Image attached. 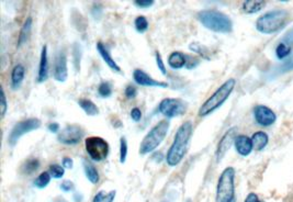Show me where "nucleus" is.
<instances>
[{
	"label": "nucleus",
	"instance_id": "obj_14",
	"mask_svg": "<svg viewBox=\"0 0 293 202\" xmlns=\"http://www.w3.org/2000/svg\"><path fill=\"white\" fill-rule=\"evenodd\" d=\"M133 79L135 84L143 87H159V88H168L169 84L166 81L156 80L147 72L144 71L143 69L137 68L133 71Z\"/></svg>",
	"mask_w": 293,
	"mask_h": 202
},
{
	"label": "nucleus",
	"instance_id": "obj_45",
	"mask_svg": "<svg viewBox=\"0 0 293 202\" xmlns=\"http://www.w3.org/2000/svg\"><path fill=\"white\" fill-rule=\"evenodd\" d=\"M60 129H61V126L57 122H51L48 126V130L53 134L60 133Z\"/></svg>",
	"mask_w": 293,
	"mask_h": 202
},
{
	"label": "nucleus",
	"instance_id": "obj_40",
	"mask_svg": "<svg viewBox=\"0 0 293 202\" xmlns=\"http://www.w3.org/2000/svg\"><path fill=\"white\" fill-rule=\"evenodd\" d=\"M133 3L135 7L141 8V9H146L153 6L155 1L154 0H134Z\"/></svg>",
	"mask_w": 293,
	"mask_h": 202
},
{
	"label": "nucleus",
	"instance_id": "obj_20",
	"mask_svg": "<svg viewBox=\"0 0 293 202\" xmlns=\"http://www.w3.org/2000/svg\"><path fill=\"white\" fill-rule=\"evenodd\" d=\"M32 25H33L32 18L29 17V18L25 19V21L23 22L22 27H21V29H20V33L18 36V43H17L18 48L23 46L29 41L31 33H32Z\"/></svg>",
	"mask_w": 293,
	"mask_h": 202
},
{
	"label": "nucleus",
	"instance_id": "obj_34",
	"mask_svg": "<svg viewBox=\"0 0 293 202\" xmlns=\"http://www.w3.org/2000/svg\"><path fill=\"white\" fill-rule=\"evenodd\" d=\"M49 173L51 174V176L55 179H61L64 177L65 175V168L61 166L59 164H52L50 165L49 167Z\"/></svg>",
	"mask_w": 293,
	"mask_h": 202
},
{
	"label": "nucleus",
	"instance_id": "obj_44",
	"mask_svg": "<svg viewBox=\"0 0 293 202\" xmlns=\"http://www.w3.org/2000/svg\"><path fill=\"white\" fill-rule=\"evenodd\" d=\"M62 166L66 169H72L74 167V160L71 157H64L62 160Z\"/></svg>",
	"mask_w": 293,
	"mask_h": 202
},
{
	"label": "nucleus",
	"instance_id": "obj_19",
	"mask_svg": "<svg viewBox=\"0 0 293 202\" xmlns=\"http://www.w3.org/2000/svg\"><path fill=\"white\" fill-rule=\"evenodd\" d=\"M24 77H25V67L22 64L15 65L12 68L11 77H10V87H11L12 90L19 89L24 80Z\"/></svg>",
	"mask_w": 293,
	"mask_h": 202
},
{
	"label": "nucleus",
	"instance_id": "obj_7",
	"mask_svg": "<svg viewBox=\"0 0 293 202\" xmlns=\"http://www.w3.org/2000/svg\"><path fill=\"white\" fill-rule=\"evenodd\" d=\"M85 148L93 162H102L107 159L110 152L109 143L100 136L87 137L85 139Z\"/></svg>",
	"mask_w": 293,
	"mask_h": 202
},
{
	"label": "nucleus",
	"instance_id": "obj_17",
	"mask_svg": "<svg viewBox=\"0 0 293 202\" xmlns=\"http://www.w3.org/2000/svg\"><path fill=\"white\" fill-rule=\"evenodd\" d=\"M234 146L240 156H248L254 149L252 137L245 135V134H239V135H237V137L235 138Z\"/></svg>",
	"mask_w": 293,
	"mask_h": 202
},
{
	"label": "nucleus",
	"instance_id": "obj_3",
	"mask_svg": "<svg viewBox=\"0 0 293 202\" xmlns=\"http://www.w3.org/2000/svg\"><path fill=\"white\" fill-rule=\"evenodd\" d=\"M197 18L206 29L217 33H229L233 30V21L227 14L218 10H202Z\"/></svg>",
	"mask_w": 293,
	"mask_h": 202
},
{
	"label": "nucleus",
	"instance_id": "obj_6",
	"mask_svg": "<svg viewBox=\"0 0 293 202\" xmlns=\"http://www.w3.org/2000/svg\"><path fill=\"white\" fill-rule=\"evenodd\" d=\"M235 169L225 168L217 186V202H235Z\"/></svg>",
	"mask_w": 293,
	"mask_h": 202
},
{
	"label": "nucleus",
	"instance_id": "obj_16",
	"mask_svg": "<svg viewBox=\"0 0 293 202\" xmlns=\"http://www.w3.org/2000/svg\"><path fill=\"white\" fill-rule=\"evenodd\" d=\"M49 53H48V46L44 45L41 50L40 55V63H39V70H38V77H36V81L39 84H42L48 80L49 78Z\"/></svg>",
	"mask_w": 293,
	"mask_h": 202
},
{
	"label": "nucleus",
	"instance_id": "obj_23",
	"mask_svg": "<svg viewBox=\"0 0 293 202\" xmlns=\"http://www.w3.org/2000/svg\"><path fill=\"white\" fill-rule=\"evenodd\" d=\"M77 103L87 116L96 117L99 115V108L97 107L96 103L91 101L90 99H85V98H81V99H78Z\"/></svg>",
	"mask_w": 293,
	"mask_h": 202
},
{
	"label": "nucleus",
	"instance_id": "obj_24",
	"mask_svg": "<svg viewBox=\"0 0 293 202\" xmlns=\"http://www.w3.org/2000/svg\"><path fill=\"white\" fill-rule=\"evenodd\" d=\"M266 7V1L263 0H247L243 3V11L245 13L253 14L257 13L260 10H263Z\"/></svg>",
	"mask_w": 293,
	"mask_h": 202
},
{
	"label": "nucleus",
	"instance_id": "obj_10",
	"mask_svg": "<svg viewBox=\"0 0 293 202\" xmlns=\"http://www.w3.org/2000/svg\"><path fill=\"white\" fill-rule=\"evenodd\" d=\"M85 136V130L79 126H67L57 134V141L64 145H77Z\"/></svg>",
	"mask_w": 293,
	"mask_h": 202
},
{
	"label": "nucleus",
	"instance_id": "obj_18",
	"mask_svg": "<svg viewBox=\"0 0 293 202\" xmlns=\"http://www.w3.org/2000/svg\"><path fill=\"white\" fill-rule=\"evenodd\" d=\"M96 49L98 51V53L100 54L102 61L108 65V67L110 69H112L113 71H116V72H121L122 71L121 67H120L117 62L114 61V59L112 58L111 54H110L109 50L106 48V45H104L102 42L99 41V42L96 45Z\"/></svg>",
	"mask_w": 293,
	"mask_h": 202
},
{
	"label": "nucleus",
	"instance_id": "obj_12",
	"mask_svg": "<svg viewBox=\"0 0 293 202\" xmlns=\"http://www.w3.org/2000/svg\"><path fill=\"white\" fill-rule=\"evenodd\" d=\"M237 137V129L236 128H231L224 133V135L222 136L221 141L219 142L217 151H216V159L217 162H220L226 154L229 148H231L232 145L235 142V138Z\"/></svg>",
	"mask_w": 293,
	"mask_h": 202
},
{
	"label": "nucleus",
	"instance_id": "obj_38",
	"mask_svg": "<svg viewBox=\"0 0 293 202\" xmlns=\"http://www.w3.org/2000/svg\"><path fill=\"white\" fill-rule=\"evenodd\" d=\"M155 59H156V65H157V67H158L159 71L164 76H167V67H166V65L164 63V60H163V58H161V55H160L159 52H156Z\"/></svg>",
	"mask_w": 293,
	"mask_h": 202
},
{
	"label": "nucleus",
	"instance_id": "obj_46",
	"mask_svg": "<svg viewBox=\"0 0 293 202\" xmlns=\"http://www.w3.org/2000/svg\"><path fill=\"white\" fill-rule=\"evenodd\" d=\"M244 202H260L258 196L254 194V193H250L247 197H246V199Z\"/></svg>",
	"mask_w": 293,
	"mask_h": 202
},
{
	"label": "nucleus",
	"instance_id": "obj_29",
	"mask_svg": "<svg viewBox=\"0 0 293 202\" xmlns=\"http://www.w3.org/2000/svg\"><path fill=\"white\" fill-rule=\"evenodd\" d=\"M40 160L38 158H30L25 162L22 167H21V172L24 175H32L36 170L40 168Z\"/></svg>",
	"mask_w": 293,
	"mask_h": 202
},
{
	"label": "nucleus",
	"instance_id": "obj_27",
	"mask_svg": "<svg viewBox=\"0 0 293 202\" xmlns=\"http://www.w3.org/2000/svg\"><path fill=\"white\" fill-rule=\"evenodd\" d=\"M189 50L192 51L193 53L198 54L200 58L206 59V60H210V50H209L206 45H203L199 42H191L189 44Z\"/></svg>",
	"mask_w": 293,
	"mask_h": 202
},
{
	"label": "nucleus",
	"instance_id": "obj_43",
	"mask_svg": "<svg viewBox=\"0 0 293 202\" xmlns=\"http://www.w3.org/2000/svg\"><path fill=\"white\" fill-rule=\"evenodd\" d=\"M292 69H293V54L289 56V59L286 61V63L281 67L282 71H289Z\"/></svg>",
	"mask_w": 293,
	"mask_h": 202
},
{
	"label": "nucleus",
	"instance_id": "obj_31",
	"mask_svg": "<svg viewBox=\"0 0 293 202\" xmlns=\"http://www.w3.org/2000/svg\"><path fill=\"white\" fill-rule=\"evenodd\" d=\"M134 28L138 31L139 33H144L149 28V22L148 20L144 15H139V17L135 18L134 20Z\"/></svg>",
	"mask_w": 293,
	"mask_h": 202
},
{
	"label": "nucleus",
	"instance_id": "obj_26",
	"mask_svg": "<svg viewBox=\"0 0 293 202\" xmlns=\"http://www.w3.org/2000/svg\"><path fill=\"white\" fill-rule=\"evenodd\" d=\"M72 55H73V65H74L75 70L78 72L80 71V64H81V58H82V49L81 45L75 42L73 44V50H72Z\"/></svg>",
	"mask_w": 293,
	"mask_h": 202
},
{
	"label": "nucleus",
	"instance_id": "obj_13",
	"mask_svg": "<svg viewBox=\"0 0 293 202\" xmlns=\"http://www.w3.org/2000/svg\"><path fill=\"white\" fill-rule=\"evenodd\" d=\"M254 118L260 127H270L276 122L277 116L269 107L259 105L254 109Z\"/></svg>",
	"mask_w": 293,
	"mask_h": 202
},
{
	"label": "nucleus",
	"instance_id": "obj_37",
	"mask_svg": "<svg viewBox=\"0 0 293 202\" xmlns=\"http://www.w3.org/2000/svg\"><path fill=\"white\" fill-rule=\"evenodd\" d=\"M186 68L187 69H193L196 68L197 66L200 64V59L197 58V56H191V55H186Z\"/></svg>",
	"mask_w": 293,
	"mask_h": 202
},
{
	"label": "nucleus",
	"instance_id": "obj_42",
	"mask_svg": "<svg viewBox=\"0 0 293 202\" xmlns=\"http://www.w3.org/2000/svg\"><path fill=\"white\" fill-rule=\"evenodd\" d=\"M61 189L65 193H71V191L75 190V184L72 180H64L61 184Z\"/></svg>",
	"mask_w": 293,
	"mask_h": 202
},
{
	"label": "nucleus",
	"instance_id": "obj_47",
	"mask_svg": "<svg viewBox=\"0 0 293 202\" xmlns=\"http://www.w3.org/2000/svg\"><path fill=\"white\" fill-rule=\"evenodd\" d=\"M53 202H67L64 198H56Z\"/></svg>",
	"mask_w": 293,
	"mask_h": 202
},
{
	"label": "nucleus",
	"instance_id": "obj_11",
	"mask_svg": "<svg viewBox=\"0 0 293 202\" xmlns=\"http://www.w3.org/2000/svg\"><path fill=\"white\" fill-rule=\"evenodd\" d=\"M53 77L59 82H65L69 78V67H67V55L65 50H60L55 56Z\"/></svg>",
	"mask_w": 293,
	"mask_h": 202
},
{
	"label": "nucleus",
	"instance_id": "obj_22",
	"mask_svg": "<svg viewBox=\"0 0 293 202\" xmlns=\"http://www.w3.org/2000/svg\"><path fill=\"white\" fill-rule=\"evenodd\" d=\"M82 167H83V172H85L86 178L90 181L92 185H97L99 183V180H100V176H99V173L95 165L89 162V160L83 158Z\"/></svg>",
	"mask_w": 293,
	"mask_h": 202
},
{
	"label": "nucleus",
	"instance_id": "obj_15",
	"mask_svg": "<svg viewBox=\"0 0 293 202\" xmlns=\"http://www.w3.org/2000/svg\"><path fill=\"white\" fill-rule=\"evenodd\" d=\"M293 50V29L288 32L276 48V55L279 60H285L291 55Z\"/></svg>",
	"mask_w": 293,
	"mask_h": 202
},
{
	"label": "nucleus",
	"instance_id": "obj_32",
	"mask_svg": "<svg viewBox=\"0 0 293 202\" xmlns=\"http://www.w3.org/2000/svg\"><path fill=\"white\" fill-rule=\"evenodd\" d=\"M128 152H129L128 139L125 136H122L121 138H120V152H119V160L121 164H124L125 162H127Z\"/></svg>",
	"mask_w": 293,
	"mask_h": 202
},
{
	"label": "nucleus",
	"instance_id": "obj_33",
	"mask_svg": "<svg viewBox=\"0 0 293 202\" xmlns=\"http://www.w3.org/2000/svg\"><path fill=\"white\" fill-rule=\"evenodd\" d=\"M113 87L109 81H102L98 86V94L101 98H109L112 96Z\"/></svg>",
	"mask_w": 293,
	"mask_h": 202
},
{
	"label": "nucleus",
	"instance_id": "obj_49",
	"mask_svg": "<svg viewBox=\"0 0 293 202\" xmlns=\"http://www.w3.org/2000/svg\"><path fill=\"white\" fill-rule=\"evenodd\" d=\"M235 202H236V201H235Z\"/></svg>",
	"mask_w": 293,
	"mask_h": 202
},
{
	"label": "nucleus",
	"instance_id": "obj_2",
	"mask_svg": "<svg viewBox=\"0 0 293 202\" xmlns=\"http://www.w3.org/2000/svg\"><path fill=\"white\" fill-rule=\"evenodd\" d=\"M235 86H236V80L234 78H229L225 82H223V84L202 103L201 107L199 108V117L206 118L208 116H210L214 111H217L219 108H221L224 105V102L232 95Z\"/></svg>",
	"mask_w": 293,
	"mask_h": 202
},
{
	"label": "nucleus",
	"instance_id": "obj_30",
	"mask_svg": "<svg viewBox=\"0 0 293 202\" xmlns=\"http://www.w3.org/2000/svg\"><path fill=\"white\" fill-rule=\"evenodd\" d=\"M51 178H52V176L49 172L41 173L38 177L35 178L34 186L39 189H44V188L48 187L49 184L51 183Z\"/></svg>",
	"mask_w": 293,
	"mask_h": 202
},
{
	"label": "nucleus",
	"instance_id": "obj_4",
	"mask_svg": "<svg viewBox=\"0 0 293 202\" xmlns=\"http://www.w3.org/2000/svg\"><path fill=\"white\" fill-rule=\"evenodd\" d=\"M289 18L290 14L287 10H273V11L260 15L256 21V29L260 33L273 34L284 29L289 21Z\"/></svg>",
	"mask_w": 293,
	"mask_h": 202
},
{
	"label": "nucleus",
	"instance_id": "obj_1",
	"mask_svg": "<svg viewBox=\"0 0 293 202\" xmlns=\"http://www.w3.org/2000/svg\"><path fill=\"white\" fill-rule=\"evenodd\" d=\"M193 124L191 121H185L178 128L174 141L166 155V163L170 167L178 166L185 158L188 147L192 137Z\"/></svg>",
	"mask_w": 293,
	"mask_h": 202
},
{
	"label": "nucleus",
	"instance_id": "obj_21",
	"mask_svg": "<svg viewBox=\"0 0 293 202\" xmlns=\"http://www.w3.org/2000/svg\"><path fill=\"white\" fill-rule=\"evenodd\" d=\"M186 55L179 51H175L169 54L168 60H167V63L170 66L172 69H181L186 67Z\"/></svg>",
	"mask_w": 293,
	"mask_h": 202
},
{
	"label": "nucleus",
	"instance_id": "obj_48",
	"mask_svg": "<svg viewBox=\"0 0 293 202\" xmlns=\"http://www.w3.org/2000/svg\"><path fill=\"white\" fill-rule=\"evenodd\" d=\"M186 202H191V200H190V199H189V200H187V201H186Z\"/></svg>",
	"mask_w": 293,
	"mask_h": 202
},
{
	"label": "nucleus",
	"instance_id": "obj_28",
	"mask_svg": "<svg viewBox=\"0 0 293 202\" xmlns=\"http://www.w3.org/2000/svg\"><path fill=\"white\" fill-rule=\"evenodd\" d=\"M116 190H110L108 193L104 190H100L99 193L96 194L95 197H93L92 202H113L114 199H116Z\"/></svg>",
	"mask_w": 293,
	"mask_h": 202
},
{
	"label": "nucleus",
	"instance_id": "obj_41",
	"mask_svg": "<svg viewBox=\"0 0 293 202\" xmlns=\"http://www.w3.org/2000/svg\"><path fill=\"white\" fill-rule=\"evenodd\" d=\"M130 116L134 122H140L142 120V111H141V109L138 107L132 108V110L130 112Z\"/></svg>",
	"mask_w": 293,
	"mask_h": 202
},
{
	"label": "nucleus",
	"instance_id": "obj_36",
	"mask_svg": "<svg viewBox=\"0 0 293 202\" xmlns=\"http://www.w3.org/2000/svg\"><path fill=\"white\" fill-rule=\"evenodd\" d=\"M90 13L92 15V18L99 21L102 18V14H103V8L100 3H93V6L91 7L90 10Z\"/></svg>",
	"mask_w": 293,
	"mask_h": 202
},
{
	"label": "nucleus",
	"instance_id": "obj_5",
	"mask_svg": "<svg viewBox=\"0 0 293 202\" xmlns=\"http://www.w3.org/2000/svg\"><path fill=\"white\" fill-rule=\"evenodd\" d=\"M170 122L168 119L159 121L150 129L149 132L146 134L142 142L140 144L139 153L140 155H147L153 153L155 149L163 143L167 133L169 131Z\"/></svg>",
	"mask_w": 293,
	"mask_h": 202
},
{
	"label": "nucleus",
	"instance_id": "obj_35",
	"mask_svg": "<svg viewBox=\"0 0 293 202\" xmlns=\"http://www.w3.org/2000/svg\"><path fill=\"white\" fill-rule=\"evenodd\" d=\"M7 111H8V100H7L6 92H4L3 87L1 86V88H0V115H1V118H4Z\"/></svg>",
	"mask_w": 293,
	"mask_h": 202
},
{
	"label": "nucleus",
	"instance_id": "obj_39",
	"mask_svg": "<svg viewBox=\"0 0 293 202\" xmlns=\"http://www.w3.org/2000/svg\"><path fill=\"white\" fill-rule=\"evenodd\" d=\"M124 95H125V97L128 98V99H134V98L138 96L137 87H135L134 85H128L127 87H125Z\"/></svg>",
	"mask_w": 293,
	"mask_h": 202
},
{
	"label": "nucleus",
	"instance_id": "obj_25",
	"mask_svg": "<svg viewBox=\"0 0 293 202\" xmlns=\"http://www.w3.org/2000/svg\"><path fill=\"white\" fill-rule=\"evenodd\" d=\"M252 141L255 151H263L269 142V137L267 135V133L263 131H258L253 134Z\"/></svg>",
	"mask_w": 293,
	"mask_h": 202
},
{
	"label": "nucleus",
	"instance_id": "obj_9",
	"mask_svg": "<svg viewBox=\"0 0 293 202\" xmlns=\"http://www.w3.org/2000/svg\"><path fill=\"white\" fill-rule=\"evenodd\" d=\"M187 108V102L179 98H165L159 103L158 111L167 119H174L185 115Z\"/></svg>",
	"mask_w": 293,
	"mask_h": 202
},
{
	"label": "nucleus",
	"instance_id": "obj_8",
	"mask_svg": "<svg viewBox=\"0 0 293 202\" xmlns=\"http://www.w3.org/2000/svg\"><path fill=\"white\" fill-rule=\"evenodd\" d=\"M41 124L42 122L38 118H29V119H25V120L15 123L8 136V143L10 146H14V145L19 142V139L22 137L24 134H28L30 132L38 130V129L41 128Z\"/></svg>",
	"mask_w": 293,
	"mask_h": 202
}]
</instances>
